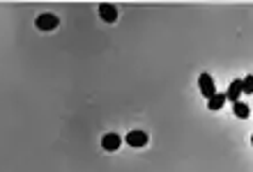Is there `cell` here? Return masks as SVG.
<instances>
[{
  "label": "cell",
  "instance_id": "3957f363",
  "mask_svg": "<svg viewBox=\"0 0 253 172\" xmlns=\"http://www.w3.org/2000/svg\"><path fill=\"white\" fill-rule=\"evenodd\" d=\"M127 142H129V147H136V149H140V147L148 145V133L145 131H129L127 133Z\"/></svg>",
  "mask_w": 253,
  "mask_h": 172
},
{
  "label": "cell",
  "instance_id": "5b68a950",
  "mask_svg": "<svg viewBox=\"0 0 253 172\" xmlns=\"http://www.w3.org/2000/svg\"><path fill=\"white\" fill-rule=\"evenodd\" d=\"M99 16H101V21H106V23H113L115 18H118V7L108 5V2H101V5H99Z\"/></svg>",
  "mask_w": 253,
  "mask_h": 172
},
{
  "label": "cell",
  "instance_id": "9c48e42d",
  "mask_svg": "<svg viewBox=\"0 0 253 172\" xmlns=\"http://www.w3.org/2000/svg\"><path fill=\"white\" fill-rule=\"evenodd\" d=\"M242 94H253V76H246L242 80Z\"/></svg>",
  "mask_w": 253,
  "mask_h": 172
},
{
  "label": "cell",
  "instance_id": "277c9868",
  "mask_svg": "<svg viewBox=\"0 0 253 172\" xmlns=\"http://www.w3.org/2000/svg\"><path fill=\"white\" fill-rule=\"evenodd\" d=\"M120 145H122V138L118 136V133H106L101 138V147H104L106 152H115V149H120Z\"/></svg>",
  "mask_w": 253,
  "mask_h": 172
},
{
  "label": "cell",
  "instance_id": "7a4b0ae2",
  "mask_svg": "<svg viewBox=\"0 0 253 172\" xmlns=\"http://www.w3.org/2000/svg\"><path fill=\"white\" fill-rule=\"evenodd\" d=\"M58 23H60V21H58V16H55V14H51V12H46V14H39V16H37L35 26L39 28V30H55V28H58Z\"/></svg>",
  "mask_w": 253,
  "mask_h": 172
},
{
  "label": "cell",
  "instance_id": "6da1fadb",
  "mask_svg": "<svg viewBox=\"0 0 253 172\" xmlns=\"http://www.w3.org/2000/svg\"><path fill=\"white\" fill-rule=\"evenodd\" d=\"M198 87H201V92L205 99H212V96L217 94V85H214V80H212L210 74H201L198 78Z\"/></svg>",
  "mask_w": 253,
  "mask_h": 172
},
{
  "label": "cell",
  "instance_id": "52a82bcc",
  "mask_svg": "<svg viewBox=\"0 0 253 172\" xmlns=\"http://www.w3.org/2000/svg\"><path fill=\"white\" fill-rule=\"evenodd\" d=\"M223 106H226V94H223V92H221V94L217 92V94L207 101V108H210V110H221Z\"/></svg>",
  "mask_w": 253,
  "mask_h": 172
},
{
  "label": "cell",
  "instance_id": "8992f818",
  "mask_svg": "<svg viewBox=\"0 0 253 172\" xmlns=\"http://www.w3.org/2000/svg\"><path fill=\"white\" fill-rule=\"evenodd\" d=\"M239 96H242V80H233L230 87H228V92H226V101L237 103L239 101Z\"/></svg>",
  "mask_w": 253,
  "mask_h": 172
},
{
  "label": "cell",
  "instance_id": "ba28073f",
  "mask_svg": "<svg viewBox=\"0 0 253 172\" xmlns=\"http://www.w3.org/2000/svg\"><path fill=\"white\" fill-rule=\"evenodd\" d=\"M233 110H235V115H237V117H239V120H246V117L251 115V108H249L246 103H242V101L233 103Z\"/></svg>",
  "mask_w": 253,
  "mask_h": 172
}]
</instances>
